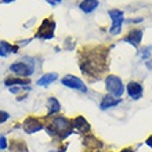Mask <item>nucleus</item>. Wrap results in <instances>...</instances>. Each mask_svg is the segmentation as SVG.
I'll return each mask as SVG.
<instances>
[{
  "instance_id": "nucleus-1",
  "label": "nucleus",
  "mask_w": 152,
  "mask_h": 152,
  "mask_svg": "<svg viewBox=\"0 0 152 152\" xmlns=\"http://www.w3.org/2000/svg\"><path fill=\"white\" fill-rule=\"evenodd\" d=\"M101 47L82 51L79 56V65L82 72L86 76H90L94 80L101 79L102 73L107 71V57L105 53L100 51Z\"/></svg>"
},
{
  "instance_id": "nucleus-2",
  "label": "nucleus",
  "mask_w": 152,
  "mask_h": 152,
  "mask_svg": "<svg viewBox=\"0 0 152 152\" xmlns=\"http://www.w3.org/2000/svg\"><path fill=\"white\" fill-rule=\"evenodd\" d=\"M72 122L66 119L65 116H56L50 119L47 124H44V130L47 132L48 136L60 138V140H65L66 137L72 134Z\"/></svg>"
},
{
  "instance_id": "nucleus-3",
  "label": "nucleus",
  "mask_w": 152,
  "mask_h": 152,
  "mask_svg": "<svg viewBox=\"0 0 152 152\" xmlns=\"http://www.w3.org/2000/svg\"><path fill=\"white\" fill-rule=\"evenodd\" d=\"M105 88L108 90L111 96L116 97V98H120L124 91V86L122 79L115 75H108L105 77Z\"/></svg>"
},
{
  "instance_id": "nucleus-4",
  "label": "nucleus",
  "mask_w": 152,
  "mask_h": 152,
  "mask_svg": "<svg viewBox=\"0 0 152 152\" xmlns=\"http://www.w3.org/2000/svg\"><path fill=\"white\" fill-rule=\"evenodd\" d=\"M54 29H56V22L53 20H50V18H46V20H43L42 25H40L39 31L36 33V37L43 40L53 39L54 37Z\"/></svg>"
},
{
  "instance_id": "nucleus-5",
  "label": "nucleus",
  "mask_w": 152,
  "mask_h": 152,
  "mask_svg": "<svg viewBox=\"0 0 152 152\" xmlns=\"http://www.w3.org/2000/svg\"><path fill=\"white\" fill-rule=\"evenodd\" d=\"M10 71L12 73H15L18 77H28V76L33 75V64H26V62H22V61H18V62H14V64L10 65Z\"/></svg>"
},
{
  "instance_id": "nucleus-6",
  "label": "nucleus",
  "mask_w": 152,
  "mask_h": 152,
  "mask_svg": "<svg viewBox=\"0 0 152 152\" xmlns=\"http://www.w3.org/2000/svg\"><path fill=\"white\" fill-rule=\"evenodd\" d=\"M61 83L64 84L65 87L73 88V90H77V91H82V93H87V86L84 84V82L73 75H65L61 79Z\"/></svg>"
},
{
  "instance_id": "nucleus-7",
  "label": "nucleus",
  "mask_w": 152,
  "mask_h": 152,
  "mask_svg": "<svg viewBox=\"0 0 152 152\" xmlns=\"http://www.w3.org/2000/svg\"><path fill=\"white\" fill-rule=\"evenodd\" d=\"M22 129L26 134H33V133H37L40 130H44V123L40 122L37 118L35 116H29L26 119L24 120L22 123Z\"/></svg>"
},
{
  "instance_id": "nucleus-8",
  "label": "nucleus",
  "mask_w": 152,
  "mask_h": 152,
  "mask_svg": "<svg viewBox=\"0 0 152 152\" xmlns=\"http://www.w3.org/2000/svg\"><path fill=\"white\" fill-rule=\"evenodd\" d=\"M108 14L112 20V26L109 29V32H111V35H119L120 31H122V24H123V11L109 10Z\"/></svg>"
},
{
  "instance_id": "nucleus-9",
  "label": "nucleus",
  "mask_w": 152,
  "mask_h": 152,
  "mask_svg": "<svg viewBox=\"0 0 152 152\" xmlns=\"http://www.w3.org/2000/svg\"><path fill=\"white\" fill-rule=\"evenodd\" d=\"M72 127L77 133H82V134H86V133L90 132V123L83 116H76L75 119L72 120Z\"/></svg>"
},
{
  "instance_id": "nucleus-10",
  "label": "nucleus",
  "mask_w": 152,
  "mask_h": 152,
  "mask_svg": "<svg viewBox=\"0 0 152 152\" xmlns=\"http://www.w3.org/2000/svg\"><path fill=\"white\" fill-rule=\"evenodd\" d=\"M142 86L138 82H130L127 84V94L130 96L132 100H140L142 97Z\"/></svg>"
},
{
  "instance_id": "nucleus-11",
  "label": "nucleus",
  "mask_w": 152,
  "mask_h": 152,
  "mask_svg": "<svg viewBox=\"0 0 152 152\" xmlns=\"http://www.w3.org/2000/svg\"><path fill=\"white\" fill-rule=\"evenodd\" d=\"M123 40L127 42V43H130L132 46H134V47H138V44H140L141 40H142V31H141V29H133V31L129 32V35L124 37Z\"/></svg>"
},
{
  "instance_id": "nucleus-12",
  "label": "nucleus",
  "mask_w": 152,
  "mask_h": 152,
  "mask_svg": "<svg viewBox=\"0 0 152 152\" xmlns=\"http://www.w3.org/2000/svg\"><path fill=\"white\" fill-rule=\"evenodd\" d=\"M120 98H116L113 96H105L100 102V109L101 111H107L108 108H112V107H116V105L120 104Z\"/></svg>"
},
{
  "instance_id": "nucleus-13",
  "label": "nucleus",
  "mask_w": 152,
  "mask_h": 152,
  "mask_svg": "<svg viewBox=\"0 0 152 152\" xmlns=\"http://www.w3.org/2000/svg\"><path fill=\"white\" fill-rule=\"evenodd\" d=\"M61 111V104L57 98L50 97L47 100V116H54Z\"/></svg>"
},
{
  "instance_id": "nucleus-14",
  "label": "nucleus",
  "mask_w": 152,
  "mask_h": 152,
  "mask_svg": "<svg viewBox=\"0 0 152 152\" xmlns=\"http://www.w3.org/2000/svg\"><path fill=\"white\" fill-rule=\"evenodd\" d=\"M84 145H87V148L93 149V152H94L100 151V148L102 147V142L93 136H84Z\"/></svg>"
},
{
  "instance_id": "nucleus-15",
  "label": "nucleus",
  "mask_w": 152,
  "mask_h": 152,
  "mask_svg": "<svg viewBox=\"0 0 152 152\" xmlns=\"http://www.w3.org/2000/svg\"><path fill=\"white\" fill-rule=\"evenodd\" d=\"M79 7L83 12L90 14V12H93L98 7V0H83V1L79 4Z\"/></svg>"
},
{
  "instance_id": "nucleus-16",
  "label": "nucleus",
  "mask_w": 152,
  "mask_h": 152,
  "mask_svg": "<svg viewBox=\"0 0 152 152\" xmlns=\"http://www.w3.org/2000/svg\"><path fill=\"white\" fill-rule=\"evenodd\" d=\"M58 79V75L57 73H44L39 80H37V86H42V87H47L53 82H56Z\"/></svg>"
},
{
  "instance_id": "nucleus-17",
  "label": "nucleus",
  "mask_w": 152,
  "mask_h": 152,
  "mask_svg": "<svg viewBox=\"0 0 152 152\" xmlns=\"http://www.w3.org/2000/svg\"><path fill=\"white\" fill-rule=\"evenodd\" d=\"M17 50H18V47H14L4 40L0 42V57H8L11 53H17Z\"/></svg>"
},
{
  "instance_id": "nucleus-18",
  "label": "nucleus",
  "mask_w": 152,
  "mask_h": 152,
  "mask_svg": "<svg viewBox=\"0 0 152 152\" xmlns=\"http://www.w3.org/2000/svg\"><path fill=\"white\" fill-rule=\"evenodd\" d=\"M6 86L7 87H14V86H29V80L24 79V77H11V79H7L6 82Z\"/></svg>"
},
{
  "instance_id": "nucleus-19",
  "label": "nucleus",
  "mask_w": 152,
  "mask_h": 152,
  "mask_svg": "<svg viewBox=\"0 0 152 152\" xmlns=\"http://www.w3.org/2000/svg\"><path fill=\"white\" fill-rule=\"evenodd\" d=\"M151 50H152V46H145V47H142V50H141V58L142 60H147L149 56H151Z\"/></svg>"
},
{
  "instance_id": "nucleus-20",
  "label": "nucleus",
  "mask_w": 152,
  "mask_h": 152,
  "mask_svg": "<svg viewBox=\"0 0 152 152\" xmlns=\"http://www.w3.org/2000/svg\"><path fill=\"white\" fill-rule=\"evenodd\" d=\"M8 118H10V115H8L7 112H4V111H0V124L4 123V122H7Z\"/></svg>"
},
{
  "instance_id": "nucleus-21",
  "label": "nucleus",
  "mask_w": 152,
  "mask_h": 152,
  "mask_svg": "<svg viewBox=\"0 0 152 152\" xmlns=\"http://www.w3.org/2000/svg\"><path fill=\"white\" fill-rule=\"evenodd\" d=\"M7 148V138L4 136H0V149Z\"/></svg>"
},
{
  "instance_id": "nucleus-22",
  "label": "nucleus",
  "mask_w": 152,
  "mask_h": 152,
  "mask_svg": "<svg viewBox=\"0 0 152 152\" xmlns=\"http://www.w3.org/2000/svg\"><path fill=\"white\" fill-rule=\"evenodd\" d=\"M48 4H51V6H57V4H60L62 0H46Z\"/></svg>"
},
{
  "instance_id": "nucleus-23",
  "label": "nucleus",
  "mask_w": 152,
  "mask_h": 152,
  "mask_svg": "<svg viewBox=\"0 0 152 152\" xmlns=\"http://www.w3.org/2000/svg\"><path fill=\"white\" fill-rule=\"evenodd\" d=\"M145 144L148 145L149 148H152V136H149L148 138H147V140H145Z\"/></svg>"
},
{
  "instance_id": "nucleus-24",
  "label": "nucleus",
  "mask_w": 152,
  "mask_h": 152,
  "mask_svg": "<svg viewBox=\"0 0 152 152\" xmlns=\"http://www.w3.org/2000/svg\"><path fill=\"white\" fill-rule=\"evenodd\" d=\"M120 152H134V149L133 148H124V149H122Z\"/></svg>"
},
{
  "instance_id": "nucleus-25",
  "label": "nucleus",
  "mask_w": 152,
  "mask_h": 152,
  "mask_svg": "<svg viewBox=\"0 0 152 152\" xmlns=\"http://www.w3.org/2000/svg\"><path fill=\"white\" fill-rule=\"evenodd\" d=\"M3 3H12V1H15V0H1Z\"/></svg>"
},
{
  "instance_id": "nucleus-26",
  "label": "nucleus",
  "mask_w": 152,
  "mask_h": 152,
  "mask_svg": "<svg viewBox=\"0 0 152 152\" xmlns=\"http://www.w3.org/2000/svg\"><path fill=\"white\" fill-rule=\"evenodd\" d=\"M48 152H62V151H48Z\"/></svg>"
},
{
  "instance_id": "nucleus-27",
  "label": "nucleus",
  "mask_w": 152,
  "mask_h": 152,
  "mask_svg": "<svg viewBox=\"0 0 152 152\" xmlns=\"http://www.w3.org/2000/svg\"><path fill=\"white\" fill-rule=\"evenodd\" d=\"M20 152H28V151H20Z\"/></svg>"
}]
</instances>
